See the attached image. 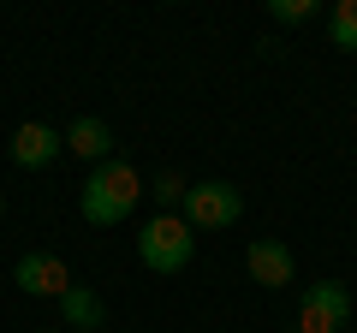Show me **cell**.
Segmentation results:
<instances>
[{"label": "cell", "mask_w": 357, "mask_h": 333, "mask_svg": "<svg viewBox=\"0 0 357 333\" xmlns=\"http://www.w3.org/2000/svg\"><path fill=\"white\" fill-rule=\"evenodd\" d=\"M137 203H143V179L131 161H102L77 191V208H84L89 226H119V220H131Z\"/></svg>", "instance_id": "6da1fadb"}, {"label": "cell", "mask_w": 357, "mask_h": 333, "mask_svg": "<svg viewBox=\"0 0 357 333\" xmlns=\"http://www.w3.org/2000/svg\"><path fill=\"white\" fill-rule=\"evenodd\" d=\"M137 256L149 274H178V268H191V256H197V232L185 226V215H155L137 232Z\"/></svg>", "instance_id": "7a4b0ae2"}, {"label": "cell", "mask_w": 357, "mask_h": 333, "mask_svg": "<svg viewBox=\"0 0 357 333\" xmlns=\"http://www.w3.org/2000/svg\"><path fill=\"white\" fill-rule=\"evenodd\" d=\"M178 215H185V226H191V232H227L232 220L244 215V196L232 191L227 179H203V185L185 191V208H178Z\"/></svg>", "instance_id": "3957f363"}, {"label": "cell", "mask_w": 357, "mask_h": 333, "mask_svg": "<svg viewBox=\"0 0 357 333\" xmlns=\"http://www.w3.org/2000/svg\"><path fill=\"white\" fill-rule=\"evenodd\" d=\"M351 321V292L340 280H316L298 304V333H340Z\"/></svg>", "instance_id": "277c9868"}, {"label": "cell", "mask_w": 357, "mask_h": 333, "mask_svg": "<svg viewBox=\"0 0 357 333\" xmlns=\"http://www.w3.org/2000/svg\"><path fill=\"white\" fill-rule=\"evenodd\" d=\"M13 280H18V292H30V297H54L60 304L66 292H72V268H66L54 250H24V256L13 262Z\"/></svg>", "instance_id": "5b68a950"}, {"label": "cell", "mask_w": 357, "mask_h": 333, "mask_svg": "<svg viewBox=\"0 0 357 333\" xmlns=\"http://www.w3.org/2000/svg\"><path fill=\"white\" fill-rule=\"evenodd\" d=\"M66 155V131L42 125V119H24V125L13 131V161L24 166V173H36V166H54Z\"/></svg>", "instance_id": "8992f818"}, {"label": "cell", "mask_w": 357, "mask_h": 333, "mask_svg": "<svg viewBox=\"0 0 357 333\" xmlns=\"http://www.w3.org/2000/svg\"><path fill=\"white\" fill-rule=\"evenodd\" d=\"M244 274H250L256 286H268V292H280V286H292L298 262H292V250H286L280 238H256L250 250H244Z\"/></svg>", "instance_id": "52a82bcc"}, {"label": "cell", "mask_w": 357, "mask_h": 333, "mask_svg": "<svg viewBox=\"0 0 357 333\" xmlns=\"http://www.w3.org/2000/svg\"><path fill=\"white\" fill-rule=\"evenodd\" d=\"M66 149L77 155V161H114V131H107V119H96V114H84L72 131H66Z\"/></svg>", "instance_id": "ba28073f"}, {"label": "cell", "mask_w": 357, "mask_h": 333, "mask_svg": "<svg viewBox=\"0 0 357 333\" xmlns=\"http://www.w3.org/2000/svg\"><path fill=\"white\" fill-rule=\"evenodd\" d=\"M107 321V304L89 286H72V292L60 297V327H72V333H96Z\"/></svg>", "instance_id": "9c48e42d"}, {"label": "cell", "mask_w": 357, "mask_h": 333, "mask_svg": "<svg viewBox=\"0 0 357 333\" xmlns=\"http://www.w3.org/2000/svg\"><path fill=\"white\" fill-rule=\"evenodd\" d=\"M328 42L340 54H357V0H340L333 6V18H328Z\"/></svg>", "instance_id": "30bf717a"}, {"label": "cell", "mask_w": 357, "mask_h": 333, "mask_svg": "<svg viewBox=\"0 0 357 333\" xmlns=\"http://www.w3.org/2000/svg\"><path fill=\"white\" fill-rule=\"evenodd\" d=\"M185 191H191V185L178 179V173H161L143 196H155V208H161V215H178V208H185Z\"/></svg>", "instance_id": "8fae6325"}, {"label": "cell", "mask_w": 357, "mask_h": 333, "mask_svg": "<svg viewBox=\"0 0 357 333\" xmlns=\"http://www.w3.org/2000/svg\"><path fill=\"white\" fill-rule=\"evenodd\" d=\"M268 18L274 24H304V18H316V0H268Z\"/></svg>", "instance_id": "7c38bea8"}, {"label": "cell", "mask_w": 357, "mask_h": 333, "mask_svg": "<svg viewBox=\"0 0 357 333\" xmlns=\"http://www.w3.org/2000/svg\"><path fill=\"white\" fill-rule=\"evenodd\" d=\"M42 333H60V327H42Z\"/></svg>", "instance_id": "4fadbf2b"}, {"label": "cell", "mask_w": 357, "mask_h": 333, "mask_svg": "<svg viewBox=\"0 0 357 333\" xmlns=\"http://www.w3.org/2000/svg\"><path fill=\"white\" fill-rule=\"evenodd\" d=\"M0 208H6V196H0Z\"/></svg>", "instance_id": "5bb4252c"}, {"label": "cell", "mask_w": 357, "mask_h": 333, "mask_svg": "<svg viewBox=\"0 0 357 333\" xmlns=\"http://www.w3.org/2000/svg\"><path fill=\"white\" fill-rule=\"evenodd\" d=\"M292 333H298V327H292Z\"/></svg>", "instance_id": "9a60e30c"}]
</instances>
